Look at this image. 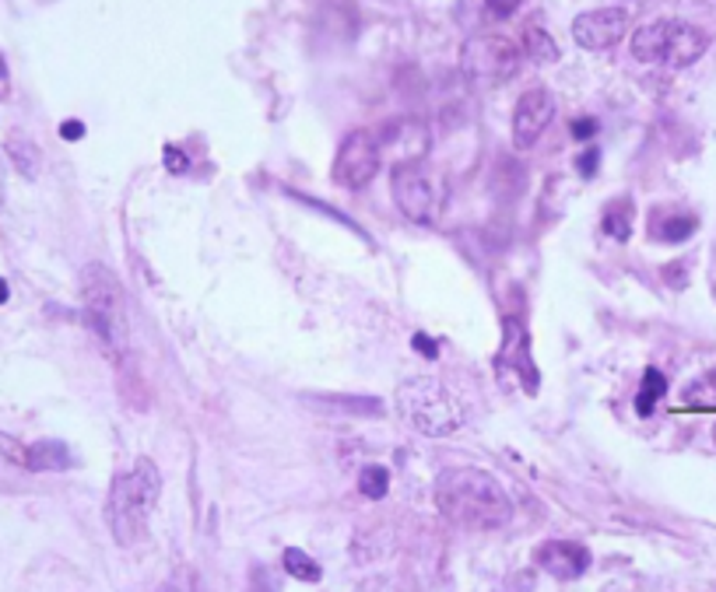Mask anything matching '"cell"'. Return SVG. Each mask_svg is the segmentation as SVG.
<instances>
[{"label":"cell","instance_id":"9a60e30c","mask_svg":"<svg viewBox=\"0 0 716 592\" xmlns=\"http://www.w3.org/2000/svg\"><path fill=\"white\" fill-rule=\"evenodd\" d=\"M22 462L29 470H64L70 456L67 449L60 446V442H40V446H32L22 453Z\"/></svg>","mask_w":716,"mask_h":592},{"label":"cell","instance_id":"f546056e","mask_svg":"<svg viewBox=\"0 0 716 592\" xmlns=\"http://www.w3.org/2000/svg\"><path fill=\"white\" fill-rule=\"evenodd\" d=\"M713 442H716V424H713Z\"/></svg>","mask_w":716,"mask_h":592},{"label":"cell","instance_id":"7a4b0ae2","mask_svg":"<svg viewBox=\"0 0 716 592\" xmlns=\"http://www.w3.org/2000/svg\"><path fill=\"white\" fill-rule=\"evenodd\" d=\"M158 491H162V477L152 459H137L134 470L113 477V488H109V502H106V520L120 547H134L137 540H144L148 520L158 505Z\"/></svg>","mask_w":716,"mask_h":592},{"label":"cell","instance_id":"484cf974","mask_svg":"<svg viewBox=\"0 0 716 592\" xmlns=\"http://www.w3.org/2000/svg\"><path fill=\"white\" fill-rule=\"evenodd\" d=\"M60 134H64V141H78V137H85V126H81L78 120H67V123L60 126Z\"/></svg>","mask_w":716,"mask_h":592},{"label":"cell","instance_id":"ba28073f","mask_svg":"<svg viewBox=\"0 0 716 592\" xmlns=\"http://www.w3.org/2000/svg\"><path fill=\"white\" fill-rule=\"evenodd\" d=\"M394 200L397 208L408 214L411 221H432V211H436V187L429 172L421 169L418 161H408V165H397L394 169Z\"/></svg>","mask_w":716,"mask_h":592},{"label":"cell","instance_id":"83f0119b","mask_svg":"<svg viewBox=\"0 0 716 592\" xmlns=\"http://www.w3.org/2000/svg\"><path fill=\"white\" fill-rule=\"evenodd\" d=\"M8 81V64H4V57H0V85Z\"/></svg>","mask_w":716,"mask_h":592},{"label":"cell","instance_id":"3957f363","mask_svg":"<svg viewBox=\"0 0 716 592\" xmlns=\"http://www.w3.org/2000/svg\"><path fill=\"white\" fill-rule=\"evenodd\" d=\"M397 414L404 424H411L415 432L429 438H447L461 428V406L453 403L450 390L439 379H411L397 390Z\"/></svg>","mask_w":716,"mask_h":592},{"label":"cell","instance_id":"e0dca14e","mask_svg":"<svg viewBox=\"0 0 716 592\" xmlns=\"http://www.w3.org/2000/svg\"><path fill=\"white\" fill-rule=\"evenodd\" d=\"M524 43H527V57H530V60H538V64L559 60V46H555V40H552V35H548L544 29L530 25L527 35H524Z\"/></svg>","mask_w":716,"mask_h":592},{"label":"cell","instance_id":"277c9868","mask_svg":"<svg viewBox=\"0 0 716 592\" xmlns=\"http://www.w3.org/2000/svg\"><path fill=\"white\" fill-rule=\"evenodd\" d=\"M81 302L85 320L99 333L109 350L126 347V299L117 273L102 264H88L81 273Z\"/></svg>","mask_w":716,"mask_h":592},{"label":"cell","instance_id":"ffe728a7","mask_svg":"<svg viewBox=\"0 0 716 592\" xmlns=\"http://www.w3.org/2000/svg\"><path fill=\"white\" fill-rule=\"evenodd\" d=\"M632 203L629 200H618L608 208V214H604V232L615 235L618 243H629V235H632Z\"/></svg>","mask_w":716,"mask_h":592},{"label":"cell","instance_id":"5bb4252c","mask_svg":"<svg viewBox=\"0 0 716 592\" xmlns=\"http://www.w3.org/2000/svg\"><path fill=\"white\" fill-rule=\"evenodd\" d=\"M695 221L692 214H660L653 217V225H650V235L657 238V243H685V238L695 232Z\"/></svg>","mask_w":716,"mask_h":592},{"label":"cell","instance_id":"6da1fadb","mask_svg":"<svg viewBox=\"0 0 716 592\" xmlns=\"http://www.w3.org/2000/svg\"><path fill=\"white\" fill-rule=\"evenodd\" d=\"M436 509L447 523L464 529H499L513 515L506 488L474 467H450L436 477Z\"/></svg>","mask_w":716,"mask_h":592},{"label":"cell","instance_id":"603a6c76","mask_svg":"<svg viewBox=\"0 0 716 592\" xmlns=\"http://www.w3.org/2000/svg\"><path fill=\"white\" fill-rule=\"evenodd\" d=\"M165 165H169V172H183V169H187V158H183L179 147L169 144V147H165Z\"/></svg>","mask_w":716,"mask_h":592},{"label":"cell","instance_id":"2e32d148","mask_svg":"<svg viewBox=\"0 0 716 592\" xmlns=\"http://www.w3.org/2000/svg\"><path fill=\"white\" fill-rule=\"evenodd\" d=\"M668 393V382L664 376L657 372V368H647V376H642V386H639V396H636V414L639 417H650L657 411V400Z\"/></svg>","mask_w":716,"mask_h":592},{"label":"cell","instance_id":"8992f818","mask_svg":"<svg viewBox=\"0 0 716 592\" xmlns=\"http://www.w3.org/2000/svg\"><path fill=\"white\" fill-rule=\"evenodd\" d=\"M461 70L474 88L506 85L520 70V49L503 35H474L461 49Z\"/></svg>","mask_w":716,"mask_h":592},{"label":"cell","instance_id":"8fae6325","mask_svg":"<svg viewBox=\"0 0 716 592\" xmlns=\"http://www.w3.org/2000/svg\"><path fill=\"white\" fill-rule=\"evenodd\" d=\"M535 561L541 571H548L552 579H562V582H573L580 579L586 568H591V554H586L580 544H569V540H548L538 547Z\"/></svg>","mask_w":716,"mask_h":592},{"label":"cell","instance_id":"ac0fdd59","mask_svg":"<svg viewBox=\"0 0 716 592\" xmlns=\"http://www.w3.org/2000/svg\"><path fill=\"white\" fill-rule=\"evenodd\" d=\"M282 565H285V571H288L291 579H299V582H320V565L309 558L306 550H299V547H288L285 558H282Z\"/></svg>","mask_w":716,"mask_h":592},{"label":"cell","instance_id":"d4e9b609","mask_svg":"<svg viewBox=\"0 0 716 592\" xmlns=\"http://www.w3.org/2000/svg\"><path fill=\"white\" fill-rule=\"evenodd\" d=\"M597 152H586V155H580V161H576V169H580V176H594L597 172Z\"/></svg>","mask_w":716,"mask_h":592},{"label":"cell","instance_id":"d6986e66","mask_svg":"<svg viewBox=\"0 0 716 592\" xmlns=\"http://www.w3.org/2000/svg\"><path fill=\"white\" fill-rule=\"evenodd\" d=\"M685 406H716V368L703 372L700 379L689 382V390L682 393Z\"/></svg>","mask_w":716,"mask_h":592},{"label":"cell","instance_id":"7402d4cb","mask_svg":"<svg viewBox=\"0 0 716 592\" xmlns=\"http://www.w3.org/2000/svg\"><path fill=\"white\" fill-rule=\"evenodd\" d=\"M524 0H477V8H482L485 22H503L513 11H517Z\"/></svg>","mask_w":716,"mask_h":592},{"label":"cell","instance_id":"f1b7e54d","mask_svg":"<svg viewBox=\"0 0 716 592\" xmlns=\"http://www.w3.org/2000/svg\"><path fill=\"white\" fill-rule=\"evenodd\" d=\"M0 302H8V284L0 281Z\"/></svg>","mask_w":716,"mask_h":592},{"label":"cell","instance_id":"44dd1931","mask_svg":"<svg viewBox=\"0 0 716 592\" xmlns=\"http://www.w3.org/2000/svg\"><path fill=\"white\" fill-rule=\"evenodd\" d=\"M387 488H390V473H387V470H383V467H362V473H359V491H362L365 498L379 502V498L387 494Z\"/></svg>","mask_w":716,"mask_h":592},{"label":"cell","instance_id":"30bf717a","mask_svg":"<svg viewBox=\"0 0 716 592\" xmlns=\"http://www.w3.org/2000/svg\"><path fill=\"white\" fill-rule=\"evenodd\" d=\"M629 32V14L621 8H601V11H586L573 22V40L583 49H612L621 35Z\"/></svg>","mask_w":716,"mask_h":592},{"label":"cell","instance_id":"9c48e42d","mask_svg":"<svg viewBox=\"0 0 716 592\" xmlns=\"http://www.w3.org/2000/svg\"><path fill=\"white\" fill-rule=\"evenodd\" d=\"M555 116V99L548 88H530L520 96L517 109H513V144L527 152L541 141V134L548 131V123Z\"/></svg>","mask_w":716,"mask_h":592},{"label":"cell","instance_id":"7c38bea8","mask_svg":"<svg viewBox=\"0 0 716 592\" xmlns=\"http://www.w3.org/2000/svg\"><path fill=\"white\" fill-rule=\"evenodd\" d=\"M499 368H517L520 379H524V390L527 393H538V372H535V361H530V337H527V329L517 320L506 323V337H503V350H499Z\"/></svg>","mask_w":716,"mask_h":592},{"label":"cell","instance_id":"52a82bcc","mask_svg":"<svg viewBox=\"0 0 716 592\" xmlns=\"http://www.w3.org/2000/svg\"><path fill=\"white\" fill-rule=\"evenodd\" d=\"M379 161H383L379 137H373L370 131H352L338 147L334 172L330 176H334V182L344 190H362L376 179Z\"/></svg>","mask_w":716,"mask_h":592},{"label":"cell","instance_id":"5b68a950","mask_svg":"<svg viewBox=\"0 0 716 592\" xmlns=\"http://www.w3.org/2000/svg\"><path fill=\"white\" fill-rule=\"evenodd\" d=\"M706 46H709L706 32L689 22H653L632 35V57L639 64L689 67L703 57Z\"/></svg>","mask_w":716,"mask_h":592},{"label":"cell","instance_id":"4fadbf2b","mask_svg":"<svg viewBox=\"0 0 716 592\" xmlns=\"http://www.w3.org/2000/svg\"><path fill=\"white\" fill-rule=\"evenodd\" d=\"M383 144L390 147V155L397 165H408V161H421V155H426V123L421 120H400L394 126H387V134H383ZM379 144V147H383Z\"/></svg>","mask_w":716,"mask_h":592},{"label":"cell","instance_id":"cb8c5ba5","mask_svg":"<svg viewBox=\"0 0 716 592\" xmlns=\"http://www.w3.org/2000/svg\"><path fill=\"white\" fill-rule=\"evenodd\" d=\"M597 134V120H576L573 123V137L576 141H586V137H594Z\"/></svg>","mask_w":716,"mask_h":592},{"label":"cell","instance_id":"4316f807","mask_svg":"<svg viewBox=\"0 0 716 592\" xmlns=\"http://www.w3.org/2000/svg\"><path fill=\"white\" fill-rule=\"evenodd\" d=\"M415 347H421L426 350V358H436V344L426 337V333H415Z\"/></svg>","mask_w":716,"mask_h":592}]
</instances>
